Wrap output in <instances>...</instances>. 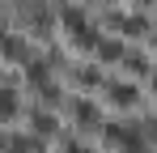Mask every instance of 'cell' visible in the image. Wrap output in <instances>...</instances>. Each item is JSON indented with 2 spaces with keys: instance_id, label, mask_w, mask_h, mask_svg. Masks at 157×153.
Wrapping results in <instances>:
<instances>
[{
  "instance_id": "1",
  "label": "cell",
  "mask_w": 157,
  "mask_h": 153,
  "mask_svg": "<svg viewBox=\"0 0 157 153\" xmlns=\"http://www.w3.org/2000/svg\"><path fill=\"white\" fill-rule=\"evenodd\" d=\"M106 140H115V149H123V153H136V149H140V136L128 132V128H119V124L106 128Z\"/></svg>"
},
{
  "instance_id": "2",
  "label": "cell",
  "mask_w": 157,
  "mask_h": 153,
  "mask_svg": "<svg viewBox=\"0 0 157 153\" xmlns=\"http://www.w3.org/2000/svg\"><path fill=\"white\" fill-rule=\"evenodd\" d=\"M13 115H17V94L0 89V119H13Z\"/></svg>"
},
{
  "instance_id": "3",
  "label": "cell",
  "mask_w": 157,
  "mask_h": 153,
  "mask_svg": "<svg viewBox=\"0 0 157 153\" xmlns=\"http://www.w3.org/2000/svg\"><path fill=\"white\" fill-rule=\"evenodd\" d=\"M77 111H81V115H77V119H81V124H94V106H89V102H81V106H77Z\"/></svg>"
},
{
  "instance_id": "4",
  "label": "cell",
  "mask_w": 157,
  "mask_h": 153,
  "mask_svg": "<svg viewBox=\"0 0 157 153\" xmlns=\"http://www.w3.org/2000/svg\"><path fill=\"white\" fill-rule=\"evenodd\" d=\"M64 153H85V149H77V145H68V149H64Z\"/></svg>"
}]
</instances>
